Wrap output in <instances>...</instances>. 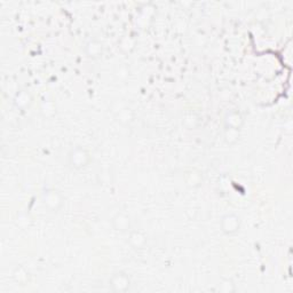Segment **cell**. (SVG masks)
<instances>
[{
  "mask_svg": "<svg viewBox=\"0 0 293 293\" xmlns=\"http://www.w3.org/2000/svg\"><path fill=\"white\" fill-rule=\"evenodd\" d=\"M239 228V218L236 216H226L222 219V230L226 234H234Z\"/></svg>",
  "mask_w": 293,
  "mask_h": 293,
  "instance_id": "3957f363",
  "label": "cell"
},
{
  "mask_svg": "<svg viewBox=\"0 0 293 293\" xmlns=\"http://www.w3.org/2000/svg\"><path fill=\"white\" fill-rule=\"evenodd\" d=\"M90 154L85 149H73L69 154V164L74 168H81L84 166H86L87 163L90 162Z\"/></svg>",
  "mask_w": 293,
  "mask_h": 293,
  "instance_id": "6da1fadb",
  "label": "cell"
},
{
  "mask_svg": "<svg viewBox=\"0 0 293 293\" xmlns=\"http://www.w3.org/2000/svg\"><path fill=\"white\" fill-rule=\"evenodd\" d=\"M110 286L113 291L124 292L129 288V278L123 273H118V274L113 275L111 281H110Z\"/></svg>",
  "mask_w": 293,
  "mask_h": 293,
  "instance_id": "7a4b0ae2",
  "label": "cell"
}]
</instances>
